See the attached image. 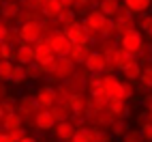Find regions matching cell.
<instances>
[{
  "instance_id": "obj_1",
  "label": "cell",
  "mask_w": 152,
  "mask_h": 142,
  "mask_svg": "<svg viewBox=\"0 0 152 142\" xmlns=\"http://www.w3.org/2000/svg\"><path fill=\"white\" fill-rule=\"evenodd\" d=\"M118 45L124 50V52H129L131 56H139L141 54V50H144V45H146V41H144V35H141V30H137V28H133V30H129V33H124V35H120V41H118Z\"/></svg>"
},
{
  "instance_id": "obj_2",
  "label": "cell",
  "mask_w": 152,
  "mask_h": 142,
  "mask_svg": "<svg viewBox=\"0 0 152 142\" xmlns=\"http://www.w3.org/2000/svg\"><path fill=\"white\" fill-rule=\"evenodd\" d=\"M75 63L71 60L69 56H58V65H56V69L49 73V78H52V82H64L66 78H71L73 75V71H75Z\"/></svg>"
},
{
  "instance_id": "obj_3",
  "label": "cell",
  "mask_w": 152,
  "mask_h": 142,
  "mask_svg": "<svg viewBox=\"0 0 152 142\" xmlns=\"http://www.w3.org/2000/svg\"><path fill=\"white\" fill-rule=\"evenodd\" d=\"M17 33H19V39L24 43H37L43 37L41 22H24V24L17 26Z\"/></svg>"
},
{
  "instance_id": "obj_4",
  "label": "cell",
  "mask_w": 152,
  "mask_h": 142,
  "mask_svg": "<svg viewBox=\"0 0 152 142\" xmlns=\"http://www.w3.org/2000/svg\"><path fill=\"white\" fill-rule=\"evenodd\" d=\"M47 41H49V45H52V50H54V54L56 56H69V50H71V43L69 41V37L62 33V30H56V33H52L49 37H45Z\"/></svg>"
},
{
  "instance_id": "obj_5",
  "label": "cell",
  "mask_w": 152,
  "mask_h": 142,
  "mask_svg": "<svg viewBox=\"0 0 152 142\" xmlns=\"http://www.w3.org/2000/svg\"><path fill=\"white\" fill-rule=\"evenodd\" d=\"M101 90L105 95H109L111 99H120V93H122V80H120L116 73H109L101 78Z\"/></svg>"
},
{
  "instance_id": "obj_6",
  "label": "cell",
  "mask_w": 152,
  "mask_h": 142,
  "mask_svg": "<svg viewBox=\"0 0 152 142\" xmlns=\"http://www.w3.org/2000/svg\"><path fill=\"white\" fill-rule=\"evenodd\" d=\"M32 125L41 131H52V127L56 125V118L52 114V110L49 108H39L34 116H32Z\"/></svg>"
},
{
  "instance_id": "obj_7",
  "label": "cell",
  "mask_w": 152,
  "mask_h": 142,
  "mask_svg": "<svg viewBox=\"0 0 152 142\" xmlns=\"http://www.w3.org/2000/svg\"><path fill=\"white\" fill-rule=\"evenodd\" d=\"M75 131H77V127H75V123H73L71 118L58 121V123L52 127V134H54V138H56L58 142H69L71 138H73Z\"/></svg>"
},
{
  "instance_id": "obj_8",
  "label": "cell",
  "mask_w": 152,
  "mask_h": 142,
  "mask_svg": "<svg viewBox=\"0 0 152 142\" xmlns=\"http://www.w3.org/2000/svg\"><path fill=\"white\" fill-rule=\"evenodd\" d=\"M82 65L90 71V73H101L103 67L107 65V58H105V54L101 52V50H90V54L86 56V60Z\"/></svg>"
},
{
  "instance_id": "obj_9",
  "label": "cell",
  "mask_w": 152,
  "mask_h": 142,
  "mask_svg": "<svg viewBox=\"0 0 152 142\" xmlns=\"http://www.w3.org/2000/svg\"><path fill=\"white\" fill-rule=\"evenodd\" d=\"M62 33L69 37V41L71 43H84L88 41V37H86V28L82 24V19H75V22H71L62 28Z\"/></svg>"
},
{
  "instance_id": "obj_10",
  "label": "cell",
  "mask_w": 152,
  "mask_h": 142,
  "mask_svg": "<svg viewBox=\"0 0 152 142\" xmlns=\"http://www.w3.org/2000/svg\"><path fill=\"white\" fill-rule=\"evenodd\" d=\"M54 56H56V54H54L52 45H49V41H47L45 37H41V39L34 43V63L43 65V63H47V60L54 58Z\"/></svg>"
},
{
  "instance_id": "obj_11",
  "label": "cell",
  "mask_w": 152,
  "mask_h": 142,
  "mask_svg": "<svg viewBox=\"0 0 152 142\" xmlns=\"http://www.w3.org/2000/svg\"><path fill=\"white\" fill-rule=\"evenodd\" d=\"M37 110H39V104H37L34 95H24L17 101V114L22 118H32Z\"/></svg>"
},
{
  "instance_id": "obj_12",
  "label": "cell",
  "mask_w": 152,
  "mask_h": 142,
  "mask_svg": "<svg viewBox=\"0 0 152 142\" xmlns=\"http://www.w3.org/2000/svg\"><path fill=\"white\" fill-rule=\"evenodd\" d=\"M34 99H37L39 108H52L56 104V86H41V88H37Z\"/></svg>"
},
{
  "instance_id": "obj_13",
  "label": "cell",
  "mask_w": 152,
  "mask_h": 142,
  "mask_svg": "<svg viewBox=\"0 0 152 142\" xmlns=\"http://www.w3.org/2000/svg\"><path fill=\"white\" fill-rule=\"evenodd\" d=\"M15 63L19 65H30V63H34V43H19L17 45V52H15Z\"/></svg>"
},
{
  "instance_id": "obj_14",
  "label": "cell",
  "mask_w": 152,
  "mask_h": 142,
  "mask_svg": "<svg viewBox=\"0 0 152 142\" xmlns=\"http://www.w3.org/2000/svg\"><path fill=\"white\" fill-rule=\"evenodd\" d=\"M66 106H69V110H71V114H73V116L84 114V112H86V106H88V97H86V93H73V95L69 97Z\"/></svg>"
},
{
  "instance_id": "obj_15",
  "label": "cell",
  "mask_w": 152,
  "mask_h": 142,
  "mask_svg": "<svg viewBox=\"0 0 152 142\" xmlns=\"http://www.w3.org/2000/svg\"><path fill=\"white\" fill-rule=\"evenodd\" d=\"M90 41H84V43H73L71 45V50H69V58L73 60L75 65H82L84 60H86V56L90 54Z\"/></svg>"
},
{
  "instance_id": "obj_16",
  "label": "cell",
  "mask_w": 152,
  "mask_h": 142,
  "mask_svg": "<svg viewBox=\"0 0 152 142\" xmlns=\"http://www.w3.org/2000/svg\"><path fill=\"white\" fill-rule=\"evenodd\" d=\"M19 11H22L19 0H2V4H0V17L2 19H15Z\"/></svg>"
},
{
  "instance_id": "obj_17",
  "label": "cell",
  "mask_w": 152,
  "mask_h": 142,
  "mask_svg": "<svg viewBox=\"0 0 152 142\" xmlns=\"http://www.w3.org/2000/svg\"><path fill=\"white\" fill-rule=\"evenodd\" d=\"M0 127H2V131L19 129V127H24V118L17 114V110H15V112H7L2 116V121H0Z\"/></svg>"
},
{
  "instance_id": "obj_18",
  "label": "cell",
  "mask_w": 152,
  "mask_h": 142,
  "mask_svg": "<svg viewBox=\"0 0 152 142\" xmlns=\"http://www.w3.org/2000/svg\"><path fill=\"white\" fill-rule=\"evenodd\" d=\"M122 4H124L133 15H141V13H150L152 0H122Z\"/></svg>"
},
{
  "instance_id": "obj_19",
  "label": "cell",
  "mask_w": 152,
  "mask_h": 142,
  "mask_svg": "<svg viewBox=\"0 0 152 142\" xmlns=\"http://www.w3.org/2000/svg\"><path fill=\"white\" fill-rule=\"evenodd\" d=\"M62 11V4H60V0H43V7H41V13L43 17L47 19H56Z\"/></svg>"
},
{
  "instance_id": "obj_20",
  "label": "cell",
  "mask_w": 152,
  "mask_h": 142,
  "mask_svg": "<svg viewBox=\"0 0 152 142\" xmlns=\"http://www.w3.org/2000/svg\"><path fill=\"white\" fill-rule=\"evenodd\" d=\"M107 110L114 114V118H126V114H129V106L124 99H111Z\"/></svg>"
},
{
  "instance_id": "obj_21",
  "label": "cell",
  "mask_w": 152,
  "mask_h": 142,
  "mask_svg": "<svg viewBox=\"0 0 152 142\" xmlns=\"http://www.w3.org/2000/svg\"><path fill=\"white\" fill-rule=\"evenodd\" d=\"M96 9H99L105 17H114V15L118 13V9H120V0H99V2H96Z\"/></svg>"
},
{
  "instance_id": "obj_22",
  "label": "cell",
  "mask_w": 152,
  "mask_h": 142,
  "mask_svg": "<svg viewBox=\"0 0 152 142\" xmlns=\"http://www.w3.org/2000/svg\"><path fill=\"white\" fill-rule=\"evenodd\" d=\"M120 73H122V78H124V80H131V82H135V80H139V75H141V63L135 58L133 63L126 65L122 71H120Z\"/></svg>"
},
{
  "instance_id": "obj_23",
  "label": "cell",
  "mask_w": 152,
  "mask_h": 142,
  "mask_svg": "<svg viewBox=\"0 0 152 142\" xmlns=\"http://www.w3.org/2000/svg\"><path fill=\"white\" fill-rule=\"evenodd\" d=\"M9 82H11V84H26V82H30L28 75H26V67L19 65V63H15L13 65V71H11V80H9Z\"/></svg>"
},
{
  "instance_id": "obj_24",
  "label": "cell",
  "mask_w": 152,
  "mask_h": 142,
  "mask_svg": "<svg viewBox=\"0 0 152 142\" xmlns=\"http://www.w3.org/2000/svg\"><path fill=\"white\" fill-rule=\"evenodd\" d=\"M126 129H129L126 118H114L109 123V131H111V136H116V138H122L126 134Z\"/></svg>"
},
{
  "instance_id": "obj_25",
  "label": "cell",
  "mask_w": 152,
  "mask_h": 142,
  "mask_svg": "<svg viewBox=\"0 0 152 142\" xmlns=\"http://www.w3.org/2000/svg\"><path fill=\"white\" fill-rule=\"evenodd\" d=\"M49 110H52V114H54V118H56V123H58V121H66V118L73 116L66 104H54Z\"/></svg>"
},
{
  "instance_id": "obj_26",
  "label": "cell",
  "mask_w": 152,
  "mask_h": 142,
  "mask_svg": "<svg viewBox=\"0 0 152 142\" xmlns=\"http://www.w3.org/2000/svg\"><path fill=\"white\" fill-rule=\"evenodd\" d=\"M94 7H96V0H75L73 11H75V15H86V13L92 11Z\"/></svg>"
},
{
  "instance_id": "obj_27",
  "label": "cell",
  "mask_w": 152,
  "mask_h": 142,
  "mask_svg": "<svg viewBox=\"0 0 152 142\" xmlns=\"http://www.w3.org/2000/svg\"><path fill=\"white\" fill-rule=\"evenodd\" d=\"M109 134L105 131V127H94L90 125V142H109Z\"/></svg>"
},
{
  "instance_id": "obj_28",
  "label": "cell",
  "mask_w": 152,
  "mask_h": 142,
  "mask_svg": "<svg viewBox=\"0 0 152 142\" xmlns=\"http://www.w3.org/2000/svg\"><path fill=\"white\" fill-rule=\"evenodd\" d=\"M135 26L137 30H141V33H150L152 30V15L150 13H141V15H135Z\"/></svg>"
},
{
  "instance_id": "obj_29",
  "label": "cell",
  "mask_w": 152,
  "mask_h": 142,
  "mask_svg": "<svg viewBox=\"0 0 152 142\" xmlns=\"http://www.w3.org/2000/svg\"><path fill=\"white\" fill-rule=\"evenodd\" d=\"M13 60H4V58H0V80L2 82H9L11 80V71H13Z\"/></svg>"
},
{
  "instance_id": "obj_30",
  "label": "cell",
  "mask_w": 152,
  "mask_h": 142,
  "mask_svg": "<svg viewBox=\"0 0 152 142\" xmlns=\"http://www.w3.org/2000/svg\"><path fill=\"white\" fill-rule=\"evenodd\" d=\"M139 84L144 90H152V65L141 69V75H139Z\"/></svg>"
},
{
  "instance_id": "obj_31",
  "label": "cell",
  "mask_w": 152,
  "mask_h": 142,
  "mask_svg": "<svg viewBox=\"0 0 152 142\" xmlns=\"http://www.w3.org/2000/svg\"><path fill=\"white\" fill-rule=\"evenodd\" d=\"M71 95L73 93L69 90V86L64 82H60V86H56V104H66Z\"/></svg>"
},
{
  "instance_id": "obj_32",
  "label": "cell",
  "mask_w": 152,
  "mask_h": 142,
  "mask_svg": "<svg viewBox=\"0 0 152 142\" xmlns=\"http://www.w3.org/2000/svg\"><path fill=\"white\" fill-rule=\"evenodd\" d=\"M90 101H92V104H94L99 110H103V108H107V106H109L111 97H109V95H105L103 90H101V93H96V95H90Z\"/></svg>"
},
{
  "instance_id": "obj_33",
  "label": "cell",
  "mask_w": 152,
  "mask_h": 142,
  "mask_svg": "<svg viewBox=\"0 0 152 142\" xmlns=\"http://www.w3.org/2000/svg\"><path fill=\"white\" fill-rule=\"evenodd\" d=\"M58 19V22H60V26H66V24H71V22H75V19H77V15H75V11H73V9H62V11H60V15L56 17Z\"/></svg>"
},
{
  "instance_id": "obj_34",
  "label": "cell",
  "mask_w": 152,
  "mask_h": 142,
  "mask_svg": "<svg viewBox=\"0 0 152 142\" xmlns=\"http://www.w3.org/2000/svg\"><path fill=\"white\" fill-rule=\"evenodd\" d=\"M26 75H28V80H39L45 73H43V69L39 63H30V65H26Z\"/></svg>"
},
{
  "instance_id": "obj_35",
  "label": "cell",
  "mask_w": 152,
  "mask_h": 142,
  "mask_svg": "<svg viewBox=\"0 0 152 142\" xmlns=\"http://www.w3.org/2000/svg\"><path fill=\"white\" fill-rule=\"evenodd\" d=\"M133 97H135V84L131 82V80H122V93H120V99L129 101Z\"/></svg>"
},
{
  "instance_id": "obj_36",
  "label": "cell",
  "mask_w": 152,
  "mask_h": 142,
  "mask_svg": "<svg viewBox=\"0 0 152 142\" xmlns=\"http://www.w3.org/2000/svg\"><path fill=\"white\" fill-rule=\"evenodd\" d=\"M116 35V24H114V17H105L103 26H101V37H114Z\"/></svg>"
},
{
  "instance_id": "obj_37",
  "label": "cell",
  "mask_w": 152,
  "mask_h": 142,
  "mask_svg": "<svg viewBox=\"0 0 152 142\" xmlns=\"http://www.w3.org/2000/svg\"><path fill=\"white\" fill-rule=\"evenodd\" d=\"M15 52H17V45L2 43V50H0V58H4V60H15Z\"/></svg>"
},
{
  "instance_id": "obj_38",
  "label": "cell",
  "mask_w": 152,
  "mask_h": 142,
  "mask_svg": "<svg viewBox=\"0 0 152 142\" xmlns=\"http://www.w3.org/2000/svg\"><path fill=\"white\" fill-rule=\"evenodd\" d=\"M2 43H11V45H19V43H22L17 28H9V30H7V35H4V39H2Z\"/></svg>"
},
{
  "instance_id": "obj_39",
  "label": "cell",
  "mask_w": 152,
  "mask_h": 142,
  "mask_svg": "<svg viewBox=\"0 0 152 142\" xmlns=\"http://www.w3.org/2000/svg\"><path fill=\"white\" fill-rule=\"evenodd\" d=\"M69 142H90V127H82V129H77L73 138H71Z\"/></svg>"
},
{
  "instance_id": "obj_40",
  "label": "cell",
  "mask_w": 152,
  "mask_h": 142,
  "mask_svg": "<svg viewBox=\"0 0 152 142\" xmlns=\"http://www.w3.org/2000/svg\"><path fill=\"white\" fill-rule=\"evenodd\" d=\"M139 134L146 142H152V121H144L139 123Z\"/></svg>"
},
{
  "instance_id": "obj_41",
  "label": "cell",
  "mask_w": 152,
  "mask_h": 142,
  "mask_svg": "<svg viewBox=\"0 0 152 142\" xmlns=\"http://www.w3.org/2000/svg\"><path fill=\"white\" fill-rule=\"evenodd\" d=\"M122 142H146V140L141 138L139 129H126V134L122 136Z\"/></svg>"
},
{
  "instance_id": "obj_42",
  "label": "cell",
  "mask_w": 152,
  "mask_h": 142,
  "mask_svg": "<svg viewBox=\"0 0 152 142\" xmlns=\"http://www.w3.org/2000/svg\"><path fill=\"white\" fill-rule=\"evenodd\" d=\"M19 4L24 9H32V11H41L43 7V0H19Z\"/></svg>"
},
{
  "instance_id": "obj_43",
  "label": "cell",
  "mask_w": 152,
  "mask_h": 142,
  "mask_svg": "<svg viewBox=\"0 0 152 142\" xmlns=\"http://www.w3.org/2000/svg\"><path fill=\"white\" fill-rule=\"evenodd\" d=\"M56 65H58V56H54V58H49L47 63H43L41 69H43V73H45V75H49V73H52V71L56 69Z\"/></svg>"
},
{
  "instance_id": "obj_44",
  "label": "cell",
  "mask_w": 152,
  "mask_h": 142,
  "mask_svg": "<svg viewBox=\"0 0 152 142\" xmlns=\"http://www.w3.org/2000/svg\"><path fill=\"white\" fill-rule=\"evenodd\" d=\"M0 142H17V138H15L13 131H2L0 134Z\"/></svg>"
},
{
  "instance_id": "obj_45",
  "label": "cell",
  "mask_w": 152,
  "mask_h": 142,
  "mask_svg": "<svg viewBox=\"0 0 152 142\" xmlns=\"http://www.w3.org/2000/svg\"><path fill=\"white\" fill-rule=\"evenodd\" d=\"M7 30H9V22H7V19H2V17H0V41L4 39Z\"/></svg>"
},
{
  "instance_id": "obj_46",
  "label": "cell",
  "mask_w": 152,
  "mask_h": 142,
  "mask_svg": "<svg viewBox=\"0 0 152 142\" xmlns=\"http://www.w3.org/2000/svg\"><path fill=\"white\" fill-rule=\"evenodd\" d=\"M9 95V88H7V82H2V80H0V101H2L4 97Z\"/></svg>"
},
{
  "instance_id": "obj_47",
  "label": "cell",
  "mask_w": 152,
  "mask_h": 142,
  "mask_svg": "<svg viewBox=\"0 0 152 142\" xmlns=\"http://www.w3.org/2000/svg\"><path fill=\"white\" fill-rule=\"evenodd\" d=\"M60 4H62V9H73L75 0H60Z\"/></svg>"
},
{
  "instance_id": "obj_48",
  "label": "cell",
  "mask_w": 152,
  "mask_h": 142,
  "mask_svg": "<svg viewBox=\"0 0 152 142\" xmlns=\"http://www.w3.org/2000/svg\"><path fill=\"white\" fill-rule=\"evenodd\" d=\"M17 142H37L34 138H30V136H24V138H19Z\"/></svg>"
},
{
  "instance_id": "obj_49",
  "label": "cell",
  "mask_w": 152,
  "mask_h": 142,
  "mask_svg": "<svg viewBox=\"0 0 152 142\" xmlns=\"http://www.w3.org/2000/svg\"><path fill=\"white\" fill-rule=\"evenodd\" d=\"M4 114H7V110H4V106H2V101H0V121H2Z\"/></svg>"
},
{
  "instance_id": "obj_50",
  "label": "cell",
  "mask_w": 152,
  "mask_h": 142,
  "mask_svg": "<svg viewBox=\"0 0 152 142\" xmlns=\"http://www.w3.org/2000/svg\"><path fill=\"white\" fill-rule=\"evenodd\" d=\"M0 50H2V41H0Z\"/></svg>"
},
{
  "instance_id": "obj_51",
  "label": "cell",
  "mask_w": 152,
  "mask_h": 142,
  "mask_svg": "<svg viewBox=\"0 0 152 142\" xmlns=\"http://www.w3.org/2000/svg\"><path fill=\"white\" fill-rule=\"evenodd\" d=\"M148 35H150V37H152V30H150V33H148Z\"/></svg>"
},
{
  "instance_id": "obj_52",
  "label": "cell",
  "mask_w": 152,
  "mask_h": 142,
  "mask_svg": "<svg viewBox=\"0 0 152 142\" xmlns=\"http://www.w3.org/2000/svg\"><path fill=\"white\" fill-rule=\"evenodd\" d=\"M0 134H2V127H0Z\"/></svg>"
},
{
  "instance_id": "obj_53",
  "label": "cell",
  "mask_w": 152,
  "mask_h": 142,
  "mask_svg": "<svg viewBox=\"0 0 152 142\" xmlns=\"http://www.w3.org/2000/svg\"><path fill=\"white\" fill-rule=\"evenodd\" d=\"M0 4H2V0H0Z\"/></svg>"
},
{
  "instance_id": "obj_54",
  "label": "cell",
  "mask_w": 152,
  "mask_h": 142,
  "mask_svg": "<svg viewBox=\"0 0 152 142\" xmlns=\"http://www.w3.org/2000/svg\"><path fill=\"white\" fill-rule=\"evenodd\" d=\"M96 2H99V0H96Z\"/></svg>"
}]
</instances>
